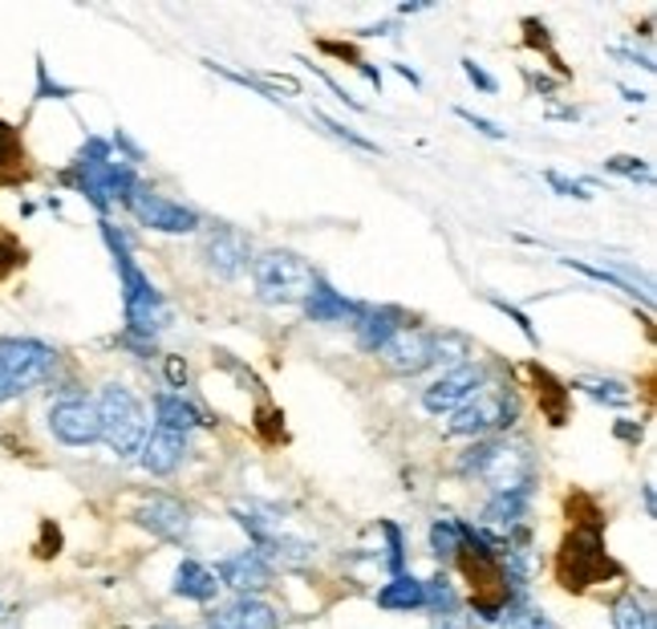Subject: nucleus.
Wrapping results in <instances>:
<instances>
[{
    "label": "nucleus",
    "instance_id": "nucleus-1",
    "mask_svg": "<svg viewBox=\"0 0 657 629\" xmlns=\"http://www.w3.org/2000/svg\"><path fill=\"white\" fill-rule=\"evenodd\" d=\"M102 239H106V248H110L114 265H118V277H123V309H126V338H142L150 341L159 338L171 313H167V301H162V292L150 285V277L138 268L135 252H130V239L118 232L114 224L102 220Z\"/></svg>",
    "mask_w": 657,
    "mask_h": 629
},
{
    "label": "nucleus",
    "instance_id": "nucleus-2",
    "mask_svg": "<svg viewBox=\"0 0 657 629\" xmlns=\"http://www.w3.org/2000/svg\"><path fill=\"white\" fill-rule=\"evenodd\" d=\"M459 476L484 479L491 495L496 491L536 488V459L528 443L511 439H475L459 459Z\"/></svg>",
    "mask_w": 657,
    "mask_h": 629
},
{
    "label": "nucleus",
    "instance_id": "nucleus-3",
    "mask_svg": "<svg viewBox=\"0 0 657 629\" xmlns=\"http://www.w3.org/2000/svg\"><path fill=\"white\" fill-rule=\"evenodd\" d=\"M613 577H621V565L605 548V529L572 524V532L560 541V553H557L560 589L584 593V589H593V585L613 580Z\"/></svg>",
    "mask_w": 657,
    "mask_h": 629
},
{
    "label": "nucleus",
    "instance_id": "nucleus-4",
    "mask_svg": "<svg viewBox=\"0 0 657 629\" xmlns=\"http://www.w3.org/2000/svg\"><path fill=\"white\" fill-rule=\"evenodd\" d=\"M252 280H256V297L264 305H305L317 289V273L305 256L288 248H273L252 260Z\"/></svg>",
    "mask_w": 657,
    "mask_h": 629
},
{
    "label": "nucleus",
    "instance_id": "nucleus-5",
    "mask_svg": "<svg viewBox=\"0 0 657 629\" xmlns=\"http://www.w3.org/2000/svg\"><path fill=\"white\" fill-rule=\"evenodd\" d=\"M520 418V394L516 386L487 382L471 403H463L447 423L451 439H496L499 430H508Z\"/></svg>",
    "mask_w": 657,
    "mask_h": 629
},
{
    "label": "nucleus",
    "instance_id": "nucleus-6",
    "mask_svg": "<svg viewBox=\"0 0 657 629\" xmlns=\"http://www.w3.org/2000/svg\"><path fill=\"white\" fill-rule=\"evenodd\" d=\"M94 406H98L102 443L118 459H135L142 451V439H147V411H142V403L126 391L123 382H106Z\"/></svg>",
    "mask_w": 657,
    "mask_h": 629
},
{
    "label": "nucleus",
    "instance_id": "nucleus-7",
    "mask_svg": "<svg viewBox=\"0 0 657 629\" xmlns=\"http://www.w3.org/2000/svg\"><path fill=\"white\" fill-rule=\"evenodd\" d=\"M123 207L135 215L142 227L162 232V236H187V232H195L199 227L195 207H187V203L171 200V195H162V191L147 188V183H135Z\"/></svg>",
    "mask_w": 657,
    "mask_h": 629
},
{
    "label": "nucleus",
    "instance_id": "nucleus-8",
    "mask_svg": "<svg viewBox=\"0 0 657 629\" xmlns=\"http://www.w3.org/2000/svg\"><path fill=\"white\" fill-rule=\"evenodd\" d=\"M57 370V350L38 338H0V374L17 394L41 386Z\"/></svg>",
    "mask_w": 657,
    "mask_h": 629
},
{
    "label": "nucleus",
    "instance_id": "nucleus-9",
    "mask_svg": "<svg viewBox=\"0 0 657 629\" xmlns=\"http://www.w3.org/2000/svg\"><path fill=\"white\" fill-rule=\"evenodd\" d=\"M487 386V365L467 358V362L451 365L443 377H434L431 386L422 391V406L431 411V415H455L463 403H471L475 394Z\"/></svg>",
    "mask_w": 657,
    "mask_h": 629
},
{
    "label": "nucleus",
    "instance_id": "nucleus-10",
    "mask_svg": "<svg viewBox=\"0 0 657 629\" xmlns=\"http://www.w3.org/2000/svg\"><path fill=\"white\" fill-rule=\"evenodd\" d=\"M434 345H438V333H431V329H422V326H402L394 338L378 350V358H382V365L390 374L414 377L422 374V370L438 365L434 362Z\"/></svg>",
    "mask_w": 657,
    "mask_h": 629
},
{
    "label": "nucleus",
    "instance_id": "nucleus-11",
    "mask_svg": "<svg viewBox=\"0 0 657 629\" xmlns=\"http://www.w3.org/2000/svg\"><path fill=\"white\" fill-rule=\"evenodd\" d=\"M199 256H203V265H208L215 277H224V280L244 277L252 268L248 239L240 236L236 227H208V236L199 239Z\"/></svg>",
    "mask_w": 657,
    "mask_h": 629
},
{
    "label": "nucleus",
    "instance_id": "nucleus-12",
    "mask_svg": "<svg viewBox=\"0 0 657 629\" xmlns=\"http://www.w3.org/2000/svg\"><path fill=\"white\" fill-rule=\"evenodd\" d=\"M50 430L53 439L65 447H89L102 439V423H98V406L89 398H62L50 411Z\"/></svg>",
    "mask_w": 657,
    "mask_h": 629
},
{
    "label": "nucleus",
    "instance_id": "nucleus-13",
    "mask_svg": "<svg viewBox=\"0 0 657 629\" xmlns=\"http://www.w3.org/2000/svg\"><path fill=\"white\" fill-rule=\"evenodd\" d=\"M211 573H215V580H220V585L236 589L240 597H256V593L273 589V580H276L273 565H268V556H261L256 548L224 556V561L211 568Z\"/></svg>",
    "mask_w": 657,
    "mask_h": 629
},
{
    "label": "nucleus",
    "instance_id": "nucleus-14",
    "mask_svg": "<svg viewBox=\"0 0 657 629\" xmlns=\"http://www.w3.org/2000/svg\"><path fill=\"white\" fill-rule=\"evenodd\" d=\"M135 520H138V529H147L150 536H159V541L183 544L187 536H191V512H187L179 500H171V495H150V500H142Z\"/></svg>",
    "mask_w": 657,
    "mask_h": 629
},
{
    "label": "nucleus",
    "instance_id": "nucleus-15",
    "mask_svg": "<svg viewBox=\"0 0 657 629\" xmlns=\"http://www.w3.org/2000/svg\"><path fill=\"white\" fill-rule=\"evenodd\" d=\"M208 629H280V614L261 597H236L211 609Z\"/></svg>",
    "mask_w": 657,
    "mask_h": 629
},
{
    "label": "nucleus",
    "instance_id": "nucleus-16",
    "mask_svg": "<svg viewBox=\"0 0 657 629\" xmlns=\"http://www.w3.org/2000/svg\"><path fill=\"white\" fill-rule=\"evenodd\" d=\"M402 326H406V313L398 305H361L358 317H353V333H358V345L365 353L382 350Z\"/></svg>",
    "mask_w": 657,
    "mask_h": 629
},
{
    "label": "nucleus",
    "instance_id": "nucleus-17",
    "mask_svg": "<svg viewBox=\"0 0 657 629\" xmlns=\"http://www.w3.org/2000/svg\"><path fill=\"white\" fill-rule=\"evenodd\" d=\"M138 459H142V467H147L150 476H171L187 459V435H174V430H162V427L147 430Z\"/></svg>",
    "mask_w": 657,
    "mask_h": 629
},
{
    "label": "nucleus",
    "instance_id": "nucleus-18",
    "mask_svg": "<svg viewBox=\"0 0 657 629\" xmlns=\"http://www.w3.org/2000/svg\"><path fill=\"white\" fill-rule=\"evenodd\" d=\"M528 377H532L536 386V403H540V411H544L548 427H564L569 423V406H572V391L569 382H560L552 370H544V365H528Z\"/></svg>",
    "mask_w": 657,
    "mask_h": 629
},
{
    "label": "nucleus",
    "instance_id": "nucleus-19",
    "mask_svg": "<svg viewBox=\"0 0 657 629\" xmlns=\"http://www.w3.org/2000/svg\"><path fill=\"white\" fill-rule=\"evenodd\" d=\"M300 309H305V317H309V321H317V326H341V321H349V326H353V317H358L361 301H349L346 292H337L333 285L317 280L312 297L300 305Z\"/></svg>",
    "mask_w": 657,
    "mask_h": 629
},
{
    "label": "nucleus",
    "instance_id": "nucleus-20",
    "mask_svg": "<svg viewBox=\"0 0 657 629\" xmlns=\"http://www.w3.org/2000/svg\"><path fill=\"white\" fill-rule=\"evenodd\" d=\"M528 508H532V488H520V491H496L484 508V532L487 529H520L523 516H528Z\"/></svg>",
    "mask_w": 657,
    "mask_h": 629
},
{
    "label": "nucleus",
    "instance_id": "nucleus-21",
    "mask_svg": "<svg viewBox=\"0 0 657 629\" xmlns=\"http://www.w3.org/2000/svg\"><path fill=\"white\" fill-rule=\"evenodd\" d=\"M215 589H220V580H215V573H211L208 565H199L195 556L179 561V568H174V580H171L174 597H187V601L208 605L211 597H215Z\"/></svg>",
    "mask_w": 657,
    "mask_h": 629
},
{
    "label": "nucleus",
    "instance_id": "nucleus-22",
    "mask_svg": "<svg viewBox=\"0 0 657 629\" xmlns=\"http://www.w3.org/2000/svg\"><path fill=\"white\" fill-rule=\"evenodd\" d=\"M155 427L174 430V435H191L195 427H208V423H203V415L187 403L183 394L167 391V394H155Z\"/></svg>",
    "mask_w": 657,
    "mask_h": 629
},
{
    "label": "nucleus",
    "instance_id": "nucleus-23",
    "mask_svg": "<svg viewBox=\"0 0 657 629\" xmlns=\"http://www.w3.org/2000/svg\"><path fill=\"white\" fill-rule=\"evenodd\" d=\"M378 605L390 609V614H410V609H426V580L410 577V573H398L378 589Z\"/></svg>",
    "mask_w": 657,
    "mask_h": 629
},
{
    "label": "nucleus",
    "instance_id": "nucleus-24",
    "mask_svg": "<svg viewBox=\"0 0 657 629\" xmlns=\"http://www.w3.org/2000/svg\"><path fill=\"white\" fill-rule=\"evenodd\" d=\"M29 159H25V142H21V130L13 122L0 118V188L4 183H21L29 175Z\"/></svg>",
    "mask_w": 657,
    "mask_h": 629
},
{
    "label": "nucleus",
    "instance_id": "nucleus-25",
    "mask_svg": "<svg viewBox=\"0 0 657 629\" xmlns=\"http://www.w3.org/2000/svg\"><path fill=\"white\" fill-rule=\"evenodd\" d=\"M560 265H569L572 273H584L589 280H605V285H613V289L629 292V297H642V301H654V289L649 285H637V280L629 277V273H621V268H601V265H584V260H560Z\"/></svg>",
    "mask_w": 657,
    "mask_h": 629
},
{
    "label": "nucleus",
    "instance_id": "nucleus-26",
    "mask_svg": "<svg viewBox=\"0 0 657 629\" xmlns=\"http://www.w3.org/2000/svg\"><path fill=\"white\" fill-rule=\"evenodd\" d=\"M608 621H613V629H657L654 609L637 593H621L617 601L608 605Z\"/></svg>",
    "mask_w": 657,
    "mask_h": 629
},
{
    "label": "nucleus",
    "instance_id": "nucleus-27",
    "mask_svg": "<svg viewBox=\"0 0 657 629\" xmlns=\"http://www.w3.org/2000/svg\"><path fill=\"white\" fill-rule=\"evenodd\" d=\"M569 391H584L593 403H605V406H629L633 403V391L617 377H576Z\"/></svg>",
    "mask_w": 657,
    "mask_h": 629
},
{
    "label": "nucleus",
    "instance_id": "nucleus-28",
    "mask_svg": "<svg viewBox=\"0 0 657 629\" xmlns=\"http://www.w3.org/2000/svg\"><path fill=\"white\" fill-rule=\"evenodd\" d=\"M499 626L504 629H557L552 621L544 617V609H536L528 597H516V601L504 609V617H499Z\"/></svg>",
    "mask_w": 657,
    "mask_h": 629
},
{
    "label": "nucleus",
    "instance_id": "nucleus-29",
    "mask_svg": "<svg viewBox=\"0 0 657 629\" xmlns=\"http://www.w3.org/2000/svg\"><path fill=\"white\" fill-rule=\"evenodd\" d=\"M459 544H463V520H451V516L434 520L431 524V553L438 556V561L459 553Z\"/></svg>",
    "mask_w": 657,
    "mask_h": 629
},
{
    "label": "nucleus",
    "instance_id": "nucleus-30",
    "mask_svg": "<svg viewBox=\"0 0 657 629\" xmlns=\"http://www.w3.org/2000/svg\"><path fill=\"white\" fill-rule=\"evenodd\" d=\"M426 609H431L434 617L459 614V593L451 589V580L443 577V573H434V577L426 580Z\"/></svg>",
    "mask_w": 657,
    "mask_h": 629
},
{
    "label": "nucleus",
    "instance_id": "nucleus-31",
    "mask_svg": "<svg viewBox=\"0 0 657 629\" xmlns=\"http://www.w3.org/2000/svg\"><path fill=\"white\" fill-rule=\"evenodd\" d=\"M605 171H613V175H625V179H642V183H649V179H654L649 163H645V159H637V154H613V159H605Z\"/></svg>",
    "mask_w": 657,
    "mask_h": 629
},
{
    "label": "nucleus",
    "instance_id": "nucleus-32",
    "mask_svg": "<svg viewBox=\"0 0 657 629\" xmlns=\"http://www.w3.org/2000/svg\"><path fill=\"white\" fill-rule=\"evenodd\" d=\"M378 529L385 532V544H390V548H385V568H390V573H406V548H402V532H398V524H390V520H382V524H378Z\"/></svg>",
    "mask_w": 657,
    "mask_h": 629
},
{
    "label": "nucleus",
    "instance_id": "nucleus-33",
    "mask_svg": "<svg viewBox=\"0 0 657 629\" xmlns=\"http://www.w3.org/2000/svg\"><path fill=\"white\" fill-rule=\"evenodd\" d=\"M256 430H261L268 443H276L285 435V415H280L276 406H261V411H256Z\"/></svg>",
    "mask_w": 657,
    "mask_h": 629
},
{
    "label": "nucleus",
    "instance_id": "nucleus-34",
    "mask_svg": "<svg viewBox=\"0 0 657 629\" xmlns=\"http://www.w3.org/2000/svg\"><path fill=\"white\" fill-rule=\"evenodd\" d=\"M544 183H548V188H557L560 195H569V200H593L584 183H576V179H569V175H560V171H544Z\"/></svg>",
    "mask_w": 657,
    "mask_h": 629
},
{
    "label": "nucleus",
    "instance_id": "nucleus-35",
    "mask_svg": "<svg viewBox=\"0 0 657 629\" xmlns=\"http://www.w3.org/2000/svg\"><path fill=\"white\" fill-rule=\"evenodd\" d=\"M317 118H321L325 126H329V130H333L337 139H346V142H353V147H358V151H378V147H373L370 139H365V135H358V130H353V126H346V122H337V118H329V114H317Z\"/></svg>",
    "mask_w": 657,
    "mask_h": 629
},
{
    "label": "nucleus",
    "instance_id": "nucleus-36",
    "mask_svg": "<svg viewBox=\"0 0 657 629\" xmlns=\"http://www.w3.org/2000/svg\"><path fill=\"white\" fill-rule=\"evenodd\" d=\"M463 74H467V82H471L475 89H484V94H499V82L487 74V70L475 62V57H463Z\"/></svg>",
    "mask_w": 657,
    "mask_h": 629
},
{
    "label": "nucleus",
    "instance_id": "nucleus-37",
    "mask_svg": "<svg viewBox=\"0 0 657 629\" xmlns=\"http://www.w3.org/2000/svg\"><path fill=\"white\" fill-rule=\"evenodd\" d=\"M463 118V122L467 126H475V130H479V135H487V139H508V130H504V126L499 122H491V118H484V114H475V110H455Z\"/></svg>",
    "mask_w": 657,
    "mask_h": 629
},
{
    "label": "nucleus",
    "instance_id": "nucleus-38",
    "mask_svg": "<svg viewBox=\"0 0 657 629\" xmlns=\"http://www.w3.org/2000/svg\"><path fill=\"white\" fill-rule=\"evenodd\" d=\"M491 305H496L499 313H508L511 321H516V326H520V333H523V338L532 341V345H536V341H540V333H536V329H532V321H528V313H523V309H516V305H508V301H496V297H491Z\"/></svg>",
    "mask_w": 657,
    "mask_h": 629
},
{
    "label": "nucleus",
    "instance_id": "nucleus-39",
    "mask_svg": "<svg viewBox=\"0 0 657 629\" xmlns=\"http://www.w3.org/2000/svg\"><path fill=\"white\" fill-rule=\"evenodd\" d=\"M309 70H312V74H317V77H321L325 86L333 89V94H337V98H341V102H346V106H353V110H361V102L353 98V94H349V89H341V86H337V82H333V77H329V74H325L321 65H309Z\"/></svg>",
    "mask_w": 657,
    "mask_h": 629
},
{
    "label": "nucleus",
    "instance_id": "nucleus-40",
    "mask_svg": "<svg viewBox=\"0 0 657 629\" xmlns=\"http://www.w3.org/2000/svg\"><path fill=\"white\" fill-rule=\"evenodd\" d=\"M167 377H171V386H179V391H183V386H187V362H183V358H167Z\"/></svg>",
    "mask_w": 657,
    "mask_h": 629
},
{
    "label": "nucleus",
    "instance_id": "nucleus-41",
    "mask_svg": "<svg viewBox=\"0 0 657 629\" xmlns=\"http://www.w3.org/2000/svg\"><path fill=\"white\" fill-rule=\"evenodd\" d=\"M613 430H617V439H625V443H642V427H633L629 418H621Z\"/></svg>",
    "mask_w": 657,
    "mask_h": 629
},
{
    "label": "nucleus",
    "instance_id": "nucleus-42",
    "mask_svg": "<svg viewBox=\"0 0 657 629\" xmlns=\"http://www.w3.org/2000/svg\"><path fill=\"white\" fill-rule=\"evenodd\" d=\"M642 500H645V516H654L657 508H654V483H645L642 488Z\"/></svg>",
    "mask_w": 657,
    "mask_h": 629
},
{
    "label": "nucleus",
    "instance_id": "nucleus-43",
    "mask_svg": "<svg viewBox=\"0 0 657 629\" xmlns=\"http://www.w3.org/2000/svg\"><path fill=\"white\" fill-rule=\"evenodd\" d=\"M13 386H9V377H4V374H0V403H9V398H13Z\"/></svg>",
    "mask_w": 657,
    "mask_h": 629
},
{
    "label": "nucleus",
    "instance_id": "nucleus-44",
    "mask_svg": "<svg viewBox=\"0 0 657 629\" xmlns=\"http://www.w3.org/2000/svg\"><path fill=\"white\" fill-rule=\"evenodd\" d=\"M394 70H398V74H402V77H406L410 86H418V74H414V70H410V65H398V62H394Z\"/></svg>",
    "mask_w": 657,
    "mask_h": 629
},
{
    "label": "nucleus",
    "instance_id": "nucleus-45",
    "mask_svg": "<svg viewBox=\"0 0 657 629\" xmlns=\"http://www.w3.org/2000/svg\"><path fill=\"white\" fill-rule=\"evenodd\" d=\"M162 629H167V626H162Z\"/></svg>",
    "mask_w": 657,
    "mask_h": 629
}]
</instances>
